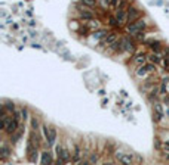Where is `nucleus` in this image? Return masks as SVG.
I'll list each match as a JSON object with an SVG mask.
<instances>
[{
  "label": "nucleus",
  "mask_w": 169,
  "mask_h": 165,
  "mask_svg": "<svg viewBox=\"0 0 169 165\" xmlns=\"http://www.w3.org/2000/svg\"><path fill=\"white\" fill-rule=\"evenodd\" d=\"M145 28H147V21H145L144 18H139V19H136V21H134V22H131V24L126 25V31H128V34H131V36H134L135 33L142 31V30H145Z\"/></svg>",
  "instance_id": "obj_1"
},
{
  "label": "nucleus",
  "mask_w": 169,
  "mask_h": 165,
  "mask_svg": "<svg viewBox=\"0 0 169 165\" xmlns=\"http://www.w3.org/2000/svg\"><path fill=\"white\" fill-rule=\"evenodd\" d=\"M77 16L80 21H89L94 18V11H92V8L80 3V5H77Z\"/></svg>",
  "instance_id": "obj_2"
},
{
  "label": "nucleus",
  "mask_w": 169,
  "mask_h": 165,
  "mask_svg": "<svg viewBox=\"0 0 169 165\" xmlns=\"http://www.w3.org/2000/svg\"><path fill=\"white\" fill-rule=\"evenodd\" d=\"M156 71V64H144V65H141V66H138V69L135 71V75L136 77H147V74H151V72H154Z\"/></svg>",
  "instance_id": "obj_3"
},
{
  "label": "nucleus",
  "mask_w": 169,
  "mask_h": 165,
  "mask_svg": "<svg viewBox=\"0 0 169 165\" xmlns=\"http://www.w3.org/2000/svg\"><path fill=\"white\" fill-rule=\"evenodd\" d=\"M126 11H128V24H131V22L142 18V11L138 9V8H135V6H132V5H129Z\"/></svg>",
  "instance_id": "obj_4"
},
{
  "label": "nucleus",
  "mask_w": 169,
  "mask_h": 165,
  "mask_svg": "<svg viewBox=\"0 0 169 165\" xmlns=\"http://www.w3.org/2000/svg\"><path fill=\"white\" fill-rule=\"evenodd\" d=\"M163 116H165V109H163L162 103L154 102V105H153V119H154V122H160L163 119Z\"/></svg>",
  "instance_id": "obj_5"
},
{
  "label": "nucleus",
  "mask_w": 169,
  "mask_h": 165,
  "mask_svg": "<svg viewBox=\"0 0 169 165\" xmlns=\"http://www.w3.org/2000/svg\"><path fill=\"white\" fill-rule=\"evenodd\" d=\"M116 159H117L120 164H123V165H131V164H134V156H132L131 153H123V152H120V150L116 152Z\"/></svg>",
  "instance_id": "obj_6"
},
{
  "label": "nucleus",
  "mask_w": 169,
  "mask_h": 165,
  "mask_svg": "<svg viewBox=\"0 0 169 165\" xmlns=\"http://www.w3.org/2000/svg\"><path fill=\"white\" fill-rule=\"evenodd\" d=\"M122 43H123V50L126 53H134L135 52V41L131 40V37H123Z\"/></svg>",
  "instance_id": "obj_7"
},
{
  "label": "nucleus",
  "mask_w": 169,
  "mask_h": 165,
  "mask_svg": "<svg viewBox=\"0 0 169 165\" xmlns=\"http://www.w3.org/2000/svg\"><path fill=\"white\" fill-rule=\"evenodd\" d=\"M117 40V34L114 33V31H111V33H108L103 40H101V46H105V47H110L114 41Z\"/></svg>",
  "instance_id": "obj_8"
},
{
  "label": "nucleus",
  "mask_w": 169,
  "mask_h": 165,
  "mask_svg": "<svg viewBox=\"0 0 169 165\" xmlns=\"http://www.w3.org/2000/svg\"><path fill=\"white\" fill-rule=\"evenodd\" d=\"M82 25L86 27L89 31H97V30H100V21L95 19V18H92V19H89V21H83Z\"/></svg>",
  "instance_id": "obj_9"
},
{
  "label": "nucleus",
  "mask_w": 169,
  "mask_h": 165,
  "mask_svg": "<svg viewBox=\"0 0 169 165\" xmlns=\"http://www.w3.org/2000/svg\"><path fill=\"white\" fill-rule=\"evenodd\" d=\"M147 61H148V55H147V53H144V52L136 53V55H135V58H134V64H135L136 66H141V65L147 64Z\"/></svg>",
  "instance_id": "obj_10"
},
{
  "label": "nucleus",
  "mask_w": 169,
  "mask_h": 165,
  "mask_svg": "<svg viewBox=\"0 0 169 165\" xmlns=\"http://www.w3.org/2000/svg\"><path fill=\"white\" fill-rule=\"evenodd\" d=\"M18 119H11L9 121V124H8V127H6V130H5V133L8 134V136H12V134H15L17 133V130H18Z\"/></svg>",
  "instance_id": "obj_11"
},
{
  "label": "nucleus",
  "mask_w": 169,
  "mask_h": 165,
  "mask_svg": "<svg viewBox=\"0 0 169 165\" xmlns=\"http://www.w3.org/2000/svg\"><path fill=\"white\" fill-rule=\"evenodd\" d=\"M116 18L122 25H128V11H116Z\"/></svg>",
  "instance_id": "obj_12"
},
{
  "label": "nucleus",
  "mask_w": 169,
  "mask_h": 165,
  "mask_svg": "<svg viewBox=\"0 0 169 165\" xmlns=\"http://www.w3.org/2000/svg\"><path fill=\"white\" fill-rule=\"evenodd\" d=\"M45 139L48 141V146H53V143L56 140V128L55 127H49V133H48V136Z\"/></svg>",
  "instance_id": "obj_13"
},
{
  "label": "nucleus",
  "mask_w": 169,
  "mask_h": 165,
  "mask_svg": "<svg viewBox=\"0 0 169 165\" xmlns=\"http://www.w3.org/2000/svg\"><path fill=\"white\" fill-rule=\"evenodd\" d=\"M145 43H147L148 47H150L153 52H156V53H159V52L162 50V43H160L159 40H145Z\"/></svg>",
  "instance_id": "obj_14"
},
{
  "label": "nucleus",
  "mask_w": 169,
  "mask_h": 165,
  "mask_svg": "<svg viewBox=\"0 0 169 165\" xmlns=\"http://www.w3.org/2000/svg\"><path fill=\"white\" fill-rule=\"evenodd\" d=\"M113 53H123L125 50H123V43H122V40H116L110 47H108Z\"/></svg>",
  "instance_id": "obj_15"
},
{
  "label": "nucleus",
  "mask_w": 169,
  "mask_h": 165,
  "mask_svg": "<svg viewBox=\"0 0 169 165\" xmlns=\"http://www.w3.org/2000/svg\"><path fill=\"white\" fill-rule=\"evenodd\" d=\"M110 31H107V30H104V28H100V30H97V31H94V36H92V39H95V40H98V41H101L107 34H108Z\"/></svg>",
  "instance_id": "obj_16"
},
{
  "label": "nucleus",
  "mask_w": 169,
  "mask_h": 165,
  "mask_svg": "<svg viewBox=\"0 0 169 165\" xmlns=\"http://www.w3.org/2000/svg\"><path fill=\"white\" fill-rule=\"evenodd\" d=\"M9 155H11V149H9L8 146L2 144V147H0V159H2V161H5V159H6Z\"/></svg>",
  "instance_id": "obj_17"
},
{
  "label": "nucleus",
  "mask_w": 169,
  "mask_h": 165,
  "mask_svg": "<svg viewBox=\"0 0 169 165\" xmlns=\"http://www.w3.org/2000/svg\"><path fill=\"white\" fill-rule=\"evenodd\" d=\"M148 62H151V64H160L162 62V58H160V55L159 53H156V52H153V53H150L148 55Z\"/></svg>",
  "instance_id": "obj_18"
},
{
  "label": "nucleus",
  "mask_w": 169,
  "mask_h": 165,
  "mask_svg": "<svg viewBox=\"0 0 169 165\" xmlns=\"http://www.w3.org/2000/svg\"><path fill=\"white\" fill-rule=\"evenodd\" d=\"M82 161V158H80V146L79 144H76L74 146V155H73V162L74 164H79Z\"/></svg>",
  "instance_id": "obj_19"
},
{
  "label": "nucleus",
  "mask_w": 169,
  "mask_h": 165,
  "mask_svg": "<svg viewBox=\"0 0 169 165\" xmlns=\"http://www.w3.org/2000/svg\"><path fill=\"white\" fill-rule=\"evenodd\" d=\"M132 37H134L136 41H144V40H145V37H147V31H145V30H142V31H138V33H135Z\"/></svg>",
  "instance_id": "obj_20"
},
{
  "label": "nucleus",
  "mask_w": 169,
  "mask_h": 165,
  "mask_svg": "<svg viewBox=\"0 0 169 165\" xmlns=\"http://www.w3.org/2000/svg\"><path fill=\"white\" fill-rule=\"evenodd\" d=\"M52 161L53 159H52V155L49 152H42V159H40L42 164H51Z\"/></svg>",
  "instance_id": "obj_21"
},
{
  "label": "nucleus",
  "mask_w": 169,
  "mask_h": 165,
  "mask_svg": "<svg viewBox=\"0 0 169 165\" xmlns=\"http://www.w3.org/2000/svg\"><path fill=\"white\" fill-rule=\"evenodd\" d=\"M27 156H28V161H30V162H33V164L37 162V161H39V150H37V147H36L30 155H27Z\"/></svg>",
  "instance_id": "obj_22"
},
{
  "label": "nucleus",
  "mask_w": 169,
  "mask_h": 165,
  "mask_svg": "<svg viewBox=\"0 0 169 165\" xmlns=\"http://www.w3.org/2000/svg\"><path fill=\"white\" fill-rule=\"evenodd\" d=\"M128 0H120V3H119V6H117V9L116 11H126L128 9Z\"/></svg>",
  "instance_id": "obj_23"
},
{
  "label": "nucleus",
  "mask_w": 169,
  "mask_h": 165,
  "mask_svg": "<svg viewBox=\"0 0 169 165\" xmlns=\"http://www.w3.org/2000/svg\"><path fill=\"white\" fill-rule=\"evenodd\" d=\"M5 108H6V111L9 112V114H14L15 112V106H14V102H6V105H3Z\"/></svg>",
  "instance_id": "obj_24"
},
{
  "label": "nucleus",
  "mask_w": 169,
  "mask_h": 165,
  "mask_svg": "<svg viewBox=\"0 0 169 165\" xmlns=\"http://www.w3.org/2000/svg\"><path fill=\"white\" fill-rule=\"evenodd\" d=\"M98 5L101 6V9H107L110 8V0H98Z\"/></svg>",
  "instance_id": "obj_25"
},
{
  "label": "nucleus",
  "mask_w": 169,
  "mask_h": 165,
  "mask_svg": "<svg viewBox=\"0 0 169 165\" xmlns=\"http://www.w3.org/2000/svg\"><path fill=\"white\" fill-rule=\"evenodd\" d=\"M97 161H98V155H97V153H92V155H91V158H89L86 162H84V164L89 165V164H95Z\"/></svg>",
  "instance_id": "obj_26"
},
{
  "label": "nucleus",
  "mask_w": 169,
  "mask_h": 165,
  "mask_svg": "<svg viewBox=\"0 0 169 165\" xmlns=\"http://www.w3.org/2000/svg\"><path fill=\"white\" fill-rule=\"evenodd\" d=\"M108 22H110L111 27H120V24H119V21H117V18H116V15H114V16H110Z\"/></svg>",
  "instance_id": "obj_27"
},
{
  "label": "nucleus",
  "mask_w": 169,
  "mask_h": 165,
  "mask_svg": "<svg viewBox=\"0 0 169 165\" xmlns=\"http://www.w3.org/2000/svg\"><path fill=\"white\" fill-rule=\"evenodd\" d=\"M168 90H169V89L166 87V83H162V86H160V89H159V93L165 96V94L168 93Z\"/></svg>",
  "instance_id": "obj_28"
},
{
  "label": "nucleus",
  "mask_w": 169,
  "mask_h": 165,
  "mask_svg": "<svg viewBox=\"0 0 169 165\" xmlns=\"http://www.w3.org/2000/svg\"><path fill=\"white\" fill-rule=\"evenodd\" d=\"M31 127H33V130H37L39 128V119L36 116H31Z\"/></svg>",
  "instance_id": "obj_29"
},
{
  "label": "nucleus",
  "mask_w": 169,
  "mask_h": 165,
  "mask_svg": "<svg viewBox=\"0 0 169 165\" xmlns=\"http://www.w3.org/2000/svg\"><path fill=\"white\" fill-rule=\"evenodd\" d=\"M119 3H120V0H110V8L111 9H117Z\"/></svg>",
  "instance_id": "obj_30"
},
{
  "label": "nucleus",
  "mask_w": 169,
  "mask_h": 165,
  "mask_svg": "<svg viewBox=\"0 0 169 165\" xmlns=\"http://www.w3.org/2000/svg\"><path fill=\"white\" fill-rule=\"evenodd\" d=\"M163 68L165 69H169V50H168V55H166V58L163 61Z\"/></svg>",
  "instance_id": "obj_31"
},
{
  "label": "nucleus",
  "mask_w": 169,
  "mask_h": 165,
  "mask_svg": "<svg viewBox=\"0 0 169 165\" xmlns=\"http://www.w3.org/2000/svg\"><path fill=\"white\" fill-rule=\"evenodd\" d=\"M21 115H22V118H24V119L27 118V115H28V111H27V108H22V109H21Z\"/></svg>",
  "instance_id": "obj_32"
},
{
  "label": "nucleus",
  "mask_w": 169,
  "mask_h": 165,
  "mask_svg": "<svg viewBox=\"0 0 169 165\" xmlns=\"http://www.w3.org/2000/svg\"><path fill=\"white\" fill-rule=\"evenodd\" d=\"M163 149L169 152V140H165V143H163Z\"/></svg>",
  "instance_id": "obj_33"
},
{
  "label": "nucleus",
  "mask_w": 169,
  "mask_h": 165,
  "mask_svg": "<svg viewBox=\"0 0 169 165\" xmlns=\"http://www.w3.org/2000/svg\"><path fill=\"white\" fill-rule=\"evenodd\" d=\"M162 83H166V84H169V78H168V77H165V78L162 80Z\"/></svg>",
  "instance_id": "obj_34"
},
{
  "label": "nucleus",
  "mask_w": 169,
  "mask_h": 165,
  "mask_svg": "<svg viewBox=\"0 0 169 165\" xmlns=\"http://www.w3.org/2000/svg\"><path fill=\"white\" fill-rule=\"evenodd\" d=\"M166 115H168V116H169V108H168V109H166Z\"/></svg>",
  "instance_id": "obj_35"
},
{
  "label": "nucleus",
  "mask_w": 169,
  "mask_h": 165,
  "mask_svg": "<svg viewBox=\"0 0 169 165\" xmlns=\"http://www.w3.org/2000/svg\"><path fill=\"white\" fill-rule=\"evenodd\" d=\"M168 89H169V84H168Z\"/></svg>",
  "instance_id": "obj_36"
},
{
  "label": "nucleus",
  "mask_w": 169,
  "mask_h": 165,
  "mask_svg": "<svg viewBox=\"0 0 169 165\" xmlns=\"http://www.w3.org/2000/svg\"><path fill=\"white\" fill-rule=\"evenodd\" d=\"M168 71H169V69H168Z\"/></svg>",
  "instance_id": "obj_37"
}]
</instances>
